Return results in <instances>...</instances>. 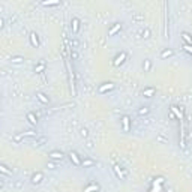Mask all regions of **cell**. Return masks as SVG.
Wrapping results in <instances>:
<instances>
[{
  "mask_svg": "<svg viewBox=\"0 0 192 192\" xmlns=\"http://www.w3.org/2000/svg\"><path fill=\"white\" fill-rule=\"evenodd\" d=\"M68 156H69V159L74 162V165H75V167H81V164H83V159H81V156H80L77 152L71 150V152L68 153Z\"/></svg>",
  "mask_w": 192,
  "mask_h": 192,
  "instance_id": "cell-1",
  "label": "cell"
},
{
  "mask_svg": "<svg viewBox=\"0 0 192 192\" xmlns=\"http://www.w3.org/2000/svg\"><path fill=\"white\" fill-rule=\"evenodd\" d=\"M120 123H122L123 132H129V129H131V119H129V116H122Z\"/></svg>",
  "mask_w": 192,
  "mask_h": 192,
  "instance_id": "cell-2",
  "label": "cell"
},
{
  "mask_svg": "<svg viewBox=\"0 0 192 192\" xmlns=\"http://www.w3.org/2000/svg\"><path fill=\"white\" fill-rule=\"evenodd\" d=\"M48 158L53 159V161H62V159L65 158V153L60 152V150H51V152L48 153Z\"/></svg>",
  "mask_w": 192,
  "mask_h": 192,
  "instance_id": "cell-3",
  "label": "cell"
},
{
  "mask_svg": "<svg viewBox=\"0 0 192 192\" xmlns=\"http://www.w3.org/2000/svg\"><path fill=\"white\" fill-rule=\"evenodd\" d=\"M126 57H128V56H126V53H125V51H122L119 56H116V59L113 60V65H114V66H120V65L126 60Z\"/></svg>",
  "mask_w": 192,
  "mask_h": 192,
  "instance_id": "cell-4",
  "label": "cell"
},
{
  "mask_svg": "<svg viewBox=\"0 0 192 192\" xmlns=\"http://www.w3.org/2000/svg\"><path fill=\"white\" fill-rule=\"evenodd\" d=\"M99 189H101L99 183H96V182H92L89 186H86V188H84V192H99Z\"/></svg>",
  "mask_w": 192,
  "mask_h": 192,
  "instance_id": "cell-5",
  "label": "cell"
},
{
  "mask_svg": "<svg viewBox=\"0 0 192 192\" xmlns=\"http://www.w3.org/2000/svg\"><path fill=\"white\" fill-rule=\"evenodd\" d=\"M29 39H30V44H32V47H35V48H38V47L41 45V42H39V36H38V33H35V32H32V33H30V36H29Z\"/></svg>",
  "mask_w": 192,
  "mask_h": 192,
  "instance_id": "cell-6",
  "label": "cell"
},
{
  "mask_svg": "<svg viewBox=\"0 0 192 192\" xmlns=\"http://www.w3.org/2000/svg\"><path fill=\"white\" fill-rule=\"evenodd\" d=\"M113 89H114V84H113V83H104L102 86H99L98 92H99L101 95H104L105 92H110V90H113Z\"/></svg>",
  "mask_w": 192,
  "mask_h": 192,
  "instance_id": "cell-7",
  "label": "cell"
},
{
  "mask_svg": "<svg viewBox=\"0 0 192 192\" xmlns=\"http://www.w3.org/2000/svg\"><path fill=\"white\" fill-rule=\"evenodd\" d=\"M36 99H38L41 104H44V105H48V104H50V98H48L45 93H42V92L36 93Z\"/></svg>",
  "mask_w": 192,
  "mask_h": 192,
  "instance_id": "cell-8",
  "label": "cell"
},
{
  "mask_svg": "<svg viewBox=\"0 0 192 192\" xmlns=\"http://www.w3.org/2000/svg\"><path fill=\"white\" fill-rule=\"evenodd\" d=\"M80 24H81V21H80L78 18H72V21H71L72 35H77V33H78V30H80Z\"/></svg>",
  "mask_w": 192,
  "mask_h": 192,
  "instance_id": "cell-9",
  "label": "cell"
},
{
  "mask_svg": "<svg viewBox=\"0 0 192 192\" xmlns=\"http://www.w3.org/2000/svg\"><path fill=\"white\" fill-rule=\"evenodd\" d=\"M42 179H44V173H41V171H38V173H35L33 176H32V183L33 185H39L41 182H42Z\"/></svg>",
  "mask_w": 192,
  "mask_h": 192,
  "instance_id": "cell-10",
  "label": "cell"
},
{
  "mask_svg": "<svg viewBox=\"0 0 192 192\" xmlns=\"http://www.w3.org/2000/svg\"><path fill=\"white\" fill-rule=\"evenodd\" d=\"M155 93H156V89L155 87H147V89L143 90V96H144V98H152Z\"/></svg>",
  "mask_w": 192,
  "mask_h": 192,
  "instance_id": "cell-11",
  "label": "cell"
},
{
  "mask_svg": "<svg viewBox=\"0 0 192 192\" xmlns=\"http://www.w3.org/2000/svg\"><path fill=\"white\" fill-rule=\"evenodd\" d=\"M174 56V50H171V48H165L162 53H161V59H170V57H173Z\"/></svg>",
  "mask_w": 192,
  "mask_h": 192,
  "instance_id": "cell-12",
  "label": "cell"
},
{
  "mask_svg": "<svg viewBox=\"0 0 192 192\" xmlns=\"http://www.w3.org/2000/svg\"><path fill=\"white\" fill-rule=\"evenodd\" d=\"M114 171H116V174H117V177H119L120 180H125V179H126V176H125L123 170L120 168V165H114Z\"/></svg>",
  "mask_w": 192,
  "mask_h": 192,
  "instance_id": "cell-13",
  "label": "cell"
},
{
  "mask_svg": "<svg viewBox=\"0 0 192 192\" xmlns=\"http://www.w3.org/2000/svg\"><path fill=\"white\" fill-rule=\"evenodd\" d=\"M122 29V24H119V23H116L111 29H110V32H108V36H113V35H116L119 30Z\"/></svg>",
  "mask_w": 192,
  "mask_h": 192,
  "instance_id": "cell-14",
  "label": "cell"
},
{
  "mask_svg": "<svg viewBox=\"0 0 192 192\" xmlns=\"http://www.w3.org/2000/svg\"><path fill=\"white\" fill-rule=\"evenodd\" d=\"M45 71V62H39L36 66H35V72L36 74H42Z\"/></svg>",
  "mask_w": 192,
  "mask_h": 192,
  "instance_id": "cell-15",
  "label": "cell"
},
{
  "mask_svg": "<svg viewBox=\"0 0 192 192\" xmlns=\"http://www.w3.org/2000/svg\"><path fill=\"white\" fill-rule=\"evenodd\" d=\"M182 39L186 42V45H192V36L189 35V33H182Z\"/></svg>",
  "mask_w": 192,
  "mask_h": 192,
  "instance_id": "cell-16",
  "label": "cell"
},
{
  "mask_svg": "<svg viewBox=\"0 0 192 192\" xmlns=\"http://www.w3.org/2000/svg\"><path fill=\"white\" fill-rule=\"evenodd\" d=\"M26 59L23 57V56H14V57H11V63H15V65H18V63H23Z\"/></svg>",
  "mask_w": 192,
  "mask_h": 192,
  "instance_id": "cell-17",
  "label": "cell"
},
{
  "mask_svg": "<svg viewBox=\"0 0 192 192\" xmlns=\"http://www.w3.org/2000/svg\"><path fill=\"white\" fill-rule=\"evenodd\" d=\"M47 141H48V140H47V137H39V138H36V140H35V146L41 147V146H44Z\"/></svg>",
  "mask_w": 192,
  "mask_h": 192,
  "instance_id": "cell-18",
  "label": "cell"
},
{
  "mask_svg": "<svg viewBox=\"0 0 192 192\" xmlns=\"http://www.w3.org/2000/svg\"><path fill=\"white\" fill-rule=\"evenodd\" d=\"M93 165H96V162L93 159H84L83 164H81V167H84V168H89V167H93Z\"/></svg>",
  "mask_w": 192,
  "mask_h": 192,
  "instance_id": "cell-19",
  "label": "cell"
},
{
  "mask_svg": "<svg viewBox=\"0 0 192 192\" xmlns=\"http://www.w3.org/2000/svg\"><path fill=\"white\" fill-rule=\"evenodd\" d=\"M138 116H147L149 113H150V108L149 107H141V108H138Z\"/></svg>",
  "mask_w": 192,
  "mask_h": 192,
  "instance_id": "cell-20",
  "label": "cell"
},
{
  "mask_svg": "<svg viewBox=\"0 0 192 192\" xmlns=\"http://www.w3.org/2000/svg\"><path fill=\"white\" fill-rule=\"evenodd\" d=\"M27 120H29L32 125H38V119H36V116H35L33 113H29V114H27Z\"/></svg>",
  "mask_w": 192,
  "mask_h": 192,
  "instance_id": "cell-21",
  "label": "cell"
},
{
  "mask_svg": "<svg viewBox=\"0 0 192 192\" xmlns=\"http://www.w3.org/2000/svg\"><path fill=\"white\" fill-rule=\"evenodd\" d=\"M0 171H2L3 174H6V176H12V171L5 165V164H2V165H0Z\"/></svg>",
  "mask_w": 192,
  "mask_h": 192,
  "instance_id": "cell-22",
  "label": "cell"
},
{
  "mask_svg": "<svg viewBox=\"0 0 192 192\" xmlns=\"http://www.w3.org/2000/svg\"><path fill=\"white\" fill-rule=\"evenodd\" d=\"M150 68H152V62H150L149 59H146V60H144V63H143V69H144V72H149V71H150Z\"/></svg>",
  "mask_w": 192,
  "mask_h": 192,
  "instance_id": "cell-23",
  "label": "cell"
},
{
  "mask_svg": "<svg viewBox=\"0 0 192 192\" xmlns=\"http://www.w3.org/2000/svg\"><path fill=\"white\" fill-rule=\"evenodd\" d=\"M44 6H59L60 2H42Z\"/></svg>",
  "mask_w": 192,
  "mask_h": 192,
  "instance_id": "cell-24",
  "label": "cell"
},
{
  "mask_svg": "<svg viewBox=\"0 0 192 192\" xmlns=\"http://www.w3.org/2000/svg\"><path fill=\"white\" fill-rule=\"evenodd\" d=\"M80 135H81L83 138H87V137H89V131H87L86 128H81V129H80Z\"/></svg>",
  "mask_w": 192,
  "mask_h": 192,
  "instance_id": "cell-25",
  "label": "cell"
},
{
  "mask_svg": "<svg viewBox=\"0 0 192 192\" xmlns=\"http://www.w3.org/2000/svg\"><path fill=\"white\" fill-rule=\"evenodd\" d=\"M71 59H72V60H77V59H78V53H77L75 50L71 51Z\"/></svg>",
  "mask_w": 192,
  "mask_h": 192,
  "instance_id": "cell-26",
  "label": "cell"
},
{
  "mask_svg": "<svg viewBox=\"0 0 192 192\" xmlns=\"http://www.w3.org/2000/svg\"><path fill=\"white\" fill-rule=\"evenodd\" d=\"M71 47H72V50H77V47H78V41H77V39H72Z\"/></svg>",
  "mask_w": 192,
  "mask_h": 192,
  "instance_id": "cell-27",
  "label": "cell"
},
{
  "mask_svg": "<svg viewBox=\"0 0 192 192\" xmlns=\"http://www.w3.org/2000/svg\"><path fill=\"white\" fill-rule=\"evenodd\" d=\"M47 168H50V170H56V168H57V165H56L54 162H48V164H47Z\"/></svg>",
  "mask_w": 192,
  "mask_h": 192,
  "instance_id": "cell-28",
  "label": "cell"
},
{
  "mask_svg": "<svg viewBox=\"0 0 192 192\" xmlns=\"http://www.w3.org/2000/svg\"><path fill=\"white\" fill-rule=\"evenodd\" d=\"M185 50H186L188 53H191V54H192V45H185Z\"/></svg>",
  "mask_w": 192,
  "mask_h": 192,
  "instance_id": "cell-29",
  "label": "cell"
},
{
  "mask_svg": "<svg viewBox=\"0 0 192 192\" xmlns=\"http://www.w3.org/2000/svg\"><path fill=\"white\" fill-rule=\"evenodd\" d=\"M5 27V18H0V29Z\"/></svg>",
  "mask_w": 192,
  "mask_h": 192,
  "instance_id": "cell-30",
  "label": "cell"
}]
</instances>
